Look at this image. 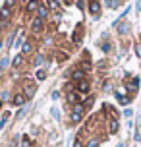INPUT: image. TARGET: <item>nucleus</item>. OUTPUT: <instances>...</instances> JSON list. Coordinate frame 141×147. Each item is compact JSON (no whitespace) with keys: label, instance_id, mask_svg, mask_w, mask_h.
Instances as JSON below:
<instances>
[{"label":"nucleus","instance_id":"obj_4","mask_svg":"<svg viewBox=\"0 0 141 147\" xmlns=\"http://www.w3.org/2000/svg\"><path fill=\"white\" fill-rule=\"evenodd\" d=\"M137 85H139V81H137V78H134V80L126 81V87L130 89V91H135V89H137Z\"/></svg>","mask_w":141,"mask_h":147},{"label":"nucleus","instance_id":"obj_5","mask_svg":"<svg viewBox=\"0 0 141 147\" xmlns=\"http://www.w3.org/2000/svg\"><path fill=\"white\" fill-rule=\"evenodd\" d=\"M39 0H31L29 4H27V12H35V10H39Z\"/></svg>","mask_w":141,"mask_h":147},{"label":"nucleus","instance_id":"obj_15","mask_svg":"<svg viewBox=\"0 0 141 147\" xmlns=\"http://www.w3.org/2000/svg\"><path fill=\"white\" fill-rule=\"evenodd\" d=\"M106 4H108V8H118L120 0H106Z\"/></svg>","mask_w":141,"mask_h":147},{"label":"nucleus","instance_id":"obj_25","mask_svg":"<svg viewBox=\"0 0 141 147\" xmlns=\"http://www.w3.org/2000/svg\"><path fill=\"white\" fill-rule=\"evenodd\" d=\"M0 107H2V99H0Z\"/></svg>","mask_w":141,"mask_h":147},{"label":"nucleus","instance_id":"obj_13","mask_svg":"<svg viewBox=\"0 0 141 147\" xmlns=\"http://www.w3.org/2000/svg\"><path fill=\"white\" fill-rule=\"evenodd\" d=\"M81 41V25L77 27V31H75V37H74V43H79Z\"/></svg>","mask_w":141,"mask_h":147},{"label":"nucleus","instance_id":"obj_10","mask_svg":"<svg viewBox=\"0 0 141 147\" xmlns=\"http://www.w3.org/2000/svg\"><path fill=\"white\" fill-rule=\"evenodd\" d=\"M12 64H14L15 68H19V66L23 64V54H17V56L14 58V62H12Z\"/></svg>","mask_w":141,"mask_h":147},{"label":"nucleus","instance_id":"obj_17","mask_svg":"<svg viewBox=\"0 0 141 147\" xmlns=\"http://www.w3.org/2000/svg\"><path fill=\"white\" fill-rule=\"evenodd\" d=\"M0 68H2V70L8 68V58H6V56H0Z\"/></svg>","mask_w":141,"mask_h":147},{"label":"nucleus","instance_id":"obj_11","mask_svg":"<svg viewBox=\"0 0 141 147\" xmlns=\"http://www.w3.org/2000/svg\"><path fill=\"white\" fill-rule=\"evenodd\" d=\"M23 103H25V95H21V93H19V95L14 97V105H23Z\"/></svg>","mask_w":141,"mask_h":147},{"label":"nucleus","instance_id":"obj_18","mask_svg":"<svg viewBox=\"0 0 141 147\" xmlns=\"http://www.w3.org/2000/svg\"><path fill=\"white\" fill-rule=\"evenodd\" d=\"M29 145H31L29 138H27V136H23V138H21V147H29Z\"/></svg>","mask_w":141,"mask_h":147},{"label":"nucleus","instance_id":"obj_20","mask_svg":"<svg viewBox=\"0 0 141 147\" xmlns=\"http://www.w3.org/2000/svg\"><path fill=\"white\" fill-rule=\"evenodd\" d=\"M45 76H46V74L43 72V70H39V72H37V78H39V80H45Z\"/></svg>","mask_w":141,"mask_h":147},{"label":"nucleus","instance_id":"obj_6","mask_svg":"<svg viewBox=\"0 0 141 147\" xmlns=\"http://www.w3.org/2000/svg\"><path fill=\"white\" fill-rule=\"evenodd\" d=\"M41 27H43V20H41V18H35V22H33V31H35V33H39V31H41Z\"/></svg>","mask_w":141,"mask_h":147},{"label":"nucleus","instance_id":"obj_14","mask_svg":"<svg viewBox=\"0 0 141 147\" xmlns=\"http://www.w3.org/2000/svg\"><path fill=\"white\" fill-rule=\"evenodd\" d=\"M110 132L112 134L118 132V122H116V120H110Z\"/></svg>","mask_w":141,"mask_h":147},{"label":"nucleus","instance_id":"obj_23","mask_svg":"<svg viewBox=\"0 0 141 147\" xmlns=\"http://www.w3.org/2000/svg\"><path fill=\"white\" fill-rule=\"evenodd\" d=\"M74 147H83V145H81V141L77 140V141H75V143H74Z\"/></svg>","mask_w":141,"mask_h":147},{"label":"nucleus","instance_id":"obj_9","mask_svg":"<svg viewBox=\"0 0 141 147\" xmlns=\"http://www.w3.org/2000/svg\"><path fill=\"white\" fill-rule=\"evenodd\" d=\"M21 52H23V54H29V52H33V47H31V43H27V41H25V43H23V47H21Z\"/></svg>","mask_w":141,"mask_h":147},{"label":"nucleus","instance_id":"obj_7","mask_svg":"<svg viewBox=\"0 0 141 147\" xmlns=\"http://www.w3.org/2000/svg\"><path fill=\"white\" fill-rule=\"evenodd\" d=\"M77 89H79V93H85V91L89 89V81H87V80L79 81V85H77Z\"/></svg>","mask_w":141,"mask_h":147},{"label":"nucleus","instance_id":"obj_22","mask_svg":"<svg viewBox=\"0 0 141 147\" xmlns=\"http://www.w3.org/2000/svg\"><path fill=\"white\" fill-rule=\"evenodd\" d=\"M6 122H8V116H4L2 120H0V128H4V124H6Z\"/></svg>","mask_w":141,"mask_h":147},{"label":"nucleus","instance_id":"obj_21","mask_svg":"<svg viewBox=\"0 0 141 147\" xmlns=\"http://www.w3.org/2000/svg\"><path fill=\"white\" fill-rule=\"evenodd\" d=\"M97 145H99V140H91V141H89V145H87V147H97Z\"/></svg>","mask_w":141,"mask_h":147},{"label":"nucleus","instance_id":"obj_3","mask_svg":"<svg viewBox=\"0 0 141 147\" xmlns=\"http://www.w3.org/2000/svg\"><path fill=\"white\" fill-rule=\"evenodd\" d=\"M10 14H12V10H10V6H4L2 10H0V20H4V22H6L8 18H10Z\"/></svg>","mask_w":141,"mask_h":147},{"label":"nucleus","instance_id":"obj_24","mask_svg":"<svg viewBox=\"0 0 141 147\" xmlns=\"http://www.w3.org/2000/svg\"><path fill=\"white\" fill-rule=\"evenodd\" d=\"M14 2H15V0H8V2H6V6H12Z\"/></svg>","mask_w":141,"mask_h":147},{"label":"nucleus","instance_id":"obj_26","mask_svg":"<svg viewBox=\"0 0 141 147\" xmlns=\"http://www.w3.org/2000/svg\"><path fill=\"white\" fill-rule=\"evenodd\" d=\"M91 2H97V0H91Z\"/></svg>","mask_w":141,"mask_h":147},{"label":"nucleus","instance_id":"obj_8","mask_svg":"<svg viewBox=\"0 0 141 147\" xmlns=\"http://www.w3.org/2000/svg\"><path fill=\"white\" fill-rule=\"evenodd\" d=\"M72 78L77 81H83V78H85V74H83V70H75L74 74H72Z\"/></svg>","mask_w":141,"mask_h":147},{"label":"nucleus","instance_id":"obj_19","mask_svg":"<svg viewBox=\"0 0 141 147\" xmlns=\"http://www.w3.org/2000/svg\"><path fill=\"white\" fill-rule=\"evenodd\" d=\"M118 31H120V33H126V31H128V25H126V23H122V25L118 27Z\"/></svg>","mask_w":141,"mask_h":147},{"label":"nucleus","instance_id":"obj_12","mask_svg":"<svg viewBox=\"0 0 141 147\" xmlns=\"http://www.w3.org/2000/svg\"><path fill=\"white\" fill-rule=\"evenodd\" d=\"M46 14H48V10H46L45 6H39V18H41V20H45Z\"/></svg>","mask_w":141,"mask_h":147},{"label":"nucleus","instance_id":"obj_16","mask_svg":"<svg viewBox=\"0 0 141 147\" xmlns=\"http://www.w3.org/2000/svg\"><path fill=\"white\" fill-rule=\"evenodd\" d=\"M25 89H27V97H33V93H35V85H33V83H29V87L25 85Z\"/></svg>","mask_w":141,"mask_h":147},{"label":"nucleus","instance_id":"obj_2","mask_svg":"<svg viewBox=\"0 0 141 147\" xmlns=\"http://www.w3.org/2000/svg\"><path fill=\"white\" fill-rule=\"evenodd\" d=\"M89 12L93 16H99L101 14V4L99 2H89Z\"/></svg>","mask_w":141,"mask_h":147},{"label":"nucleus","instance_id":"obj_1","mask_svg":"<svg viewBox=\"0 0 141 147\" xmlns=\"http://www.w3.org/2000/svg\"><path fill=\"white\" fill-rule=\"evenodd\" d=\"M83 110H85V109H83L81 105H77V107L74 109V112H72V122H74V124L81 120V116H83Z\"/></svg>","mask_w":141,"mask_h":147}]
</instances>
